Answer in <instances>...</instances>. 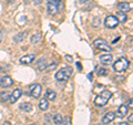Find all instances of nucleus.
Returning <instances> with one entry per match:
<instances>
[{
  "label": "nucleus",
  "instance_id": "f257e3e1",
  "mask_svg": "<svg viewBox=\"0 0 133 125\" xmlns=\"http://www.w3.org/2000/svg\"><path fill=\"white\" fill-rule=\"evenodd\" d=\"M112 98V93L110 92V91H103V92L101 94H99L97 98H95L94 100V104H95V106H99V107H102V106H104L107 105V103L109 102V100Z\"/></svg>",
  "mask_w": 133,
  "mask_h": 125
},
{
  "label": "nucleus",
  "instance_id": "f03ea898",
  "mask_svg": "<svg viewBox=\"0 0 133 125\" xmlns=\"http://www.w3.org/2000/svg\"><path fill=\"white\" fill-rule=\"evenodd\" d=\"M129 66H130V62H129L128 59H125V58H120V59H118L113 63V69L115 72H118V73L125 72Z\"/></svg>",
  "mask_w": 133,
  "mask_h": 125
},
{
  "label": "nucleus",
  "instance_id": "7ed1b4c3",
  "mask_svg": "<svg viewBox=\"0 0 133 125\" xmlns=\"http://www.w3.org/2000/svg\"><path fill=\"white\" fill-rule=\"evenodd\" d=\"M71 74H72V68L68 66V68H63V69L58 71L56 73V79L60 82H63V81L69 80L70 77H71Z\"/></svg>",
  "mask_w": 133,
  "mask_h": 125
},
{
  "label": "nucleus",
  "instance_id": "20e7f679",
  "mask_svg": "<svg viewBox=\"0 0 133 125\" xmlns=\"http://www.w3.org/2000/svg\"><path fill=\"white\" fill-rule=\"evenodd\" d=\"M48 1V13L49 15H52L55 16L59 12V7H60V3L62 0H47Z\"/></svg>",
  "mask_w": 133,
  "mask_h": 125
},
{
  "label": "nucleus",
  "instance_id": "39448f33",
  "mask_svg": "<svg viewBox=\"0 0 133 125\" xmlns=\"http://www.w3.org/2000/svg\"><path fill=\"white\" fill-rule=\"evenodd\" d=\"M93 45L97 49L99 50H102V51H107V52H111V47L105 40H102V39H97L93 42Z\"/></svg>",
  "mask_w": 133,
  "mask_h": 125
},
{
  "label": "nucleus",
  "instance_id": "423d86ee",
  "mask_svg": "<svg viewBox=\"0 0 133 125\" xmlns=\"http://www.w3.org/2000/svg\"><path fill=\"white\" fill-rule=\"evenodd\" d=\"M118 24H119V21L116 19V17L114 16H108L104 20V26L108 29H115L118 27Z\"/></svg>",
  "mask_w": 133,
  "mask_h": 125
},
{
  "label": "nucleus",
  "instance_id": "0eeeda50",
  "mask_svg": "<svg viewBox=\"0 0 133 125\" xmlns=\"http://www.w3.org/2000/svg\"><path fill=\"white\" fill-rule=\"evenodd\" d=\"M41 92H42V86L40 84H32L30 86V94L32 98H35V99L40 98Z\"/></svg>",
  "mask_w": 133,
  "mask_h": 125
},
{
  "label": "nucleus",
  "instance_id": "6e6552de",
  "mask_svg": "<svg viewBox=\"0 0 133 125\" xmlns=\"http://www.w3.org/2000/svg\"><path fill=\"white\" fill-rule=\"evenodd\" d=\"M21 95H22V91L20 90V89H16L14 92L10 94V98H9L10 103H12V104L16 103L20 98H21Z\"/></svg>",
  "mask_w": 133,
  "mask_h": 125
},
{
  "label": "nucleus",
  "instance_id": "1a4fd4ad",
  "mask_svg": "<svg viewBox=\"0 0 133 125\" xmlns=\"http://www.w3.org/2000/svg\"><path fill=\"white\" fill-rule=\"evenodd\" d=\"M14 84V80L10 77H3L0 79V86L1 87H9Z\"/></svg>",
  "mask_w": 133,
  "mask_h": 125
},
{
  "label": "nucleus",
  "instance_id": "9d476101",
  "mask_svg": "<svg viewBox=\"0 0 133 125\" xmlns=\"http://www.w3.org/2000/svg\"><path fill=\"white\" fill-rule=\"evenodd\" d=\"M115 119V114L113 112H108V113L102 117V124H110L111 122H113Z\"/></svg>",
  "mask_w": 133,
  "mask_h": 125
},
{
  "label": "nucleus",
  "instance_id": "9b49d317",
  "mask_svg": "<svg viewBox=\"0 0 133 125\" xmlns=\"http://www.w3.org/2000/svg\"><path fill=\"white\" fill-rule=\"evenodd\" d=\"M36 59V55L35 54H27V55H23L21 59H20V63L21 64H31L33 61Z\"/></svg>",
  "mask_w": 133,
  "mask_h": 125
},
{
  "label": "nucleus",
  "instance_id": "f8f14e48",
  "mask_svg": "<svg viewBox=\"0 0 133 125\" xmlns=\"http://www.w3.org/2000/svg\"><path fill=\"white\" fill-rule=\"evenodd\" d=\"M119 11L120 12H123V13H127V12H130L131 11V5L128 2H121L119 3Z\"/></svg>",
  "mask_w": 133,
  "mask_h": 125
},
{
  "label": "nucleus",
  "instance_id": "ddd939ff",
  "mask_svg": "<svg viewBox=\"0 0 133 125\" xmlns=\"http://www.w3.org/2000/svg\"><path fill=\"white\" fill-rule=\"evenodd\" d=\"M127 114H128V106L127 105H121L118 109V112H116L115 116H118V117H120V119H123Z\"/></svg>",
  "mask_w": 133,
  "mask_h": 125
},
{
  "label": "nucleus",
  "instance_id": "4468645a",
  "mask_svg": "<svg viewBox=\"0 0 133 125\" xmlns=\"http://www.w3.org/2000/svg\"><path fill=\"white\" fill-rule=\"evenodd\" d=\"M99 59L100 61H101V63L102 64H111V62H112V55L111 54H102V55H100L99 57Z\"/></svg>",
  "mask_w": 133,
  "mask_h": 125
},
{
  "label": "nucleus",
  "instance_id": "2eb2a0df",
  "mask_svg": "<svg viewBox=\"0 0 133 125\" xmlns=\"http://www.w3.org/2000/svg\"><path fill=\"white\" fill-rule=\"evenodd\" d=\"M39 109L41 111H47L49 109V103H48V100L45 99V98L40 100V102H39Z\"/></svg>",
  "mask_w": 133,
  "mask_h": 125
},
{
  "label": "nucleus",
  "instance_id": "dca6fc26",
  "mask_svg": "<svg viewBox=\"0 0 133 125\" xmlns=\"http://www.w3.org/2000/svg\"><path fill=\"white\" fill-rule=\"evenodd\" d=\"M26 36H27V32L24 31V32H20V33H18L15 38H14V40L16 41L17 43H20V42H22V41L26 39Z\"/></svg>",
  "mask_w": 133,
  "mask_h": 125
},
{
  "label": "nucleus",
  "instance_id": "f3484780",
  "mask_svg": "<svg viewBox=\"0 0 133 125\" xmlns=\"http://www.w3.org/2000/svg\"><path fill=\"white\" fill-rule=\"evenodd\" d=\"M56 98H57V93L55 92V91L48 90L47 92H45V99H47V100H50V101H55Z\"/></svg>",
  "mask_w": 133,
  "mask_h": 125
},
{
  "label": "nucleus",
  "instance_id": "a211bd4d",
  "mask_svg": "<svg viewBox=\"0 0 133 125\" xmlns=\"http://www.w3.org/2000/svg\"><path fill=\"white\" fill-rule=\"evenodd\" d=\"M20 109H21L22 111H24V112H31L33 110V106H32L31 103L26 102V103H22L21 105H20Z\"/></svg>",
  "mask_w": 133,
  "mask_h": 125
},
{
  "label": "nucleus",
  "instance_id": "6ab92c4d",
  "mask_svg": "<svg viewBox=\"0 0 133 125\" xmlns=\"http://www.w3.org/2000/svg\"><path fill=\"white\" fill-rule=\"evenodd\" d=\"M116 19H118L119 22H125L128 20V17L125 13H123V12H118V15H116Z\"/></svg>",
  "mask_w": 133,
  "mask_h": 125
},
{
  "label": "nucleus",
  "instance_id": "aec40b11",
  "mask_svg": "<svg viewBox=\"0 0 133 125\" xmlns=\"http://www.w3.org/2000/svg\"><path fill=\"white\" fill-rule=\"evenodd\" d=\"M62 116L60 115V114H56L55 116H53V122H55V124H57V125H59L61 122H62Z\"/></svg>",
  "mask_w": 133,
  "mask_h": 125
},
{
  "label": "nucleus",
  "instance_id": "412c9836",
  "mask_svg": "<svg viewBox=\"0 0 133 125\" xmlns=\"http://www.w3.org/2000/svg\"><path fill=\"white\" fill-rule=\"evenodd\" d=\"M0 98H1V101H7L10 98V93L9 92H2L0 94Z\"/></svg>",
  "mask_w": 133,
  "mask_h": 125
},
{
  "label": "nucleus",
  "instance_id": "4be33fe9",
  "mask_svg": "<svg viewBox=\"0 0 133 125\" xmlns=\"http://www.w3.org/2000/svg\"><path fill=\"white\" fill-rule=\"evenodd\" d=\"M59 125H71V117H65V119H62V122Z\"/></svg>",
  "mask_w": 133,
  "mask_h": 125
},
{
  "label": "nucleus",
  "instance_id": "5701e85b",
  "mask_svg": "<svg viewBox=\"0 0 133 125\" xmlns=\"http://www.w3.org/2000/svg\"><path fill=\"white\" fill-rule=\"evenodd\" d=\"M40 40H41V36H40V34H35V36H33L32 38H31V42H32V43H38Z\"/></svg>",
  "mask_w": 133,
  "mask_h": 125
},
{
  "label": "nucleus",
  "instance_id": "b1692460",
  "mask_svg": "<svg viewBox=\"0 0 133 125\" xmlns=\"http://www.w3.org/2000/svg\"><path fill=\"white\" fill-rule=\"evenodd\" d=\"M98 74H99V75H107V74H108V70L103 69V68H99L98 69Z\"/></svg>",
  "mask_w": 133,
  "mask_h": 125
},
{
  "label": "nucleus",
  "instance_id": "393cba45",
  "mask_svg": "<svg viewBox=\"0 0 133 125\" xmlns=\"http://www.w3.org/2000/svg\"><path fill=\"white\" fill-rule=\"evenodd\" d=\"M55 68H56V63H52L51 65H50V66H48V68H45V69H47V70H49V71H50L51 69H55Z\"/></svg>",
  "mask_w": 133,
  "mask_h": 125
},
{
  "label": "nucleus",
  "instance_id": "a878e982",
  "mask_svg": "<svg viewBox=\"0 0 133 125\" xmlns=\"http://www.w3.org/2000/svg\"><path fill=\"white\" fill-rule=\"evenodd\" d=\"M128 106H129V107H130V109H131V107H132V100H130V101H129V102H128Z\"/></svg>",
  "mask_w": 133,
  "mask_h": 125
},
{
  "label": "nucleus",
  "instance_id": "bb28decb",
  "mask_svg": "<svg viewBox=\"0 0 133 125\" xmlns=\"http://www.w3.org/2000/svg\"><path fill=\"white\" fill-rule=\"evenodd\" d=\"M65 59H68L70 62H72V58L70 57V55H65Z\"/></svg>",
  "mask_w": 133,
  "mask_h": 125
},
{
  "label": "nucleus",
  "instance_id": "cd10ccee",
  "mask_svg": "<svg viewBox=\"0 0 133 125\" xmlns=\"http://www.w3.org/2000/svg\"><path fill=\"white\" fill-rule=\"evenodd\" d=\"M124 80V78L123 77H121V78H116V81H120V82H122Z\"/></svg>",
  "mask_w": 133,
  "mask_h": 125
},
{
  "label": "nucleus",
  "instance_id": "c85d7f7f",
  "mask_svg": "<svg viewBox=\"0 0 133 125\" xmlns=\"http://www.w3.org/2000/svg\"><path fill=\"white\" fill-rule=\"evenodd\" d=\"M129 121H130V123L132 124V122H133V116H132V114L130 115V117H129Z\"/></svg>",
  "mask_w": 133,
  "mask_h": 125
},
{
  "label": "nucleus",
  "instance_id": "c756f323",
  "mask_svg": "<svg viewBox=\"0 0 133 125\" xmlns=\"http://www.w3.org/2000/svg\"><path fill=\"white\" fill-rule=\"evenodd\" d=\"M1 41H2V32L0 31V42H1Z\"/></svg>",
  "mask_w": 133,
  "mask_h": 125
},
{
  "label": "nucleus",
  "instance_id": "7c9ffc66",
  "mask_svg": "<svg viewBox=\"0 0 133 125\" xmlns=\"http://www.w3.org/2000/svg\"><path fill=\"white\" fill-rule=\"evenodd\" d=\"M119 125H129V123H124V122H123V123H120Z\"/></svg>",
  "mask_w": 133,
  "mask_h": 125
},
{
  "label": "nucleus",
  "instance_id": "2f4dec72",
  "mask_svg": "<svg viewBox=\"0 0 133 125\" xmlns=\"http://www.w3.org/2000/svg\"><path fill=\"white\" fill-rule=\"evenodd\" d=\"M3 125H10V123H9V122H6V123L3 124Z\"/></svg>",
  "mask_w": 133,
  "mask_h": 125
},
{
  "label": "nucleus",
  "instance_id": "473e14b6",
  "mask_svg": "<svg viewBox=\"0 0 133 125\" xmlns=\"http://www.w3.org/2000/svg\"><path fill=\"white\" fill-rule=\"evenodd\" d=\"M39 2L41 3V0H37V1H36V3H39Z\"/></svg>",
  "mask_w": 133,
  "mask_h": 125
},
{
  "label": "nucleus",
  "instance_id": "72a5a7b5",
  "mask_svg": "<svg viewBox=\"0 0 133 125\" xmlns=\"http://www.w3.org/2000/svg\"><path fill=\"white\" fill-rule=\"evenodd\" d=\"M81 2H85V1H88V0H80Z\"/></svg>",
  "mask_w": 133,
  "mask_h": 125
},
{
  "label": "nucleus",
  "instance_id": "f704fd0d",
  "mask_svg": "<svg viewBox=\"0 0 133 125\" xmlns=\"http://www.w3.org/2000/svg\"><path fill=\"white\" fill-rule=\"evenodd\" d=\"M0 72H1V68H0Z\"/></svg>",
  "mask_w": 133,
  "mask_h": 125
},
{
  "label": "nucleus",
  "instance_id": "c9c22d12",
  "mask_svg": "<svg viewBox=\"0 0 133 125\" xmlns=\"http://www.w3.org/2000/svg\"><path fill=\"white\" fill-rule=\"evenodd\" d=\"M30 125H36V124H30Z\"/></svg>",
  "mask_w": 133,
  "mask_h": 125
}]
</instances>
